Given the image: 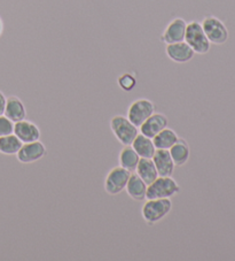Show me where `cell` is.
<instances>
[{
    "instance_id": "1",
    "label": "cell",
    "mask_w": 235,
    "mask_h": 261,
    "mask_svg": "<svg viewBox=\"0 0 235 261\" xmlns=\"http://www.w3.org/2000/svg\"><path fill=\"white\" fill-rule=\"evenodd\" d=\"M172 207V200L169 198L147 199L141 207V217L144 222L153 226L168 217Z\"/></svg>"
},
{
    "instance_id": "2",
    "label": "cell",
    "mask_w": 235,
    "mask_h": 261,
    "mask_svg": "<svg viewBox=\"0 0 235 261\" xmlns=\"http://www.w3.org/2000/svg\"><path fill=\"white\" fill-rule=\"evenodd\" d=\"M182 190L178 182L172 176H159L155 181L148 184L146 199L171 198L177 196Z\"/></svg>"
},
{
    "instance_id": "3",
    "label": "cell",
    "mask_w": 235,
    "mask_h": 261,
    "mask_svg": "<svg viewBox=\"0 0 235 261\" xmlns=\"http://www.w3.org/2000/svg\"><path fill=\"white\" fill-rule=\"evenodd\" d=\"M109 125L111 133L122 145H131L139 135V128L124 115L112 116Z\"/></svg>"
},
{
    "instance_id": "4",
    "label": "cell",
    "mask_w": 235,
    "mask_h": 261,
    "mask_svg": "<svg viewBox=\"0 0 235 261\" xmlns=\"http://www.w3.org/2000/svg\"><path fill=\"white\" fill-rule=\"evenodd\" d=\"M184 40L191 46L195 55H207L210 51L211 43L207 38L200 22L192 21L187 23Z\"/></svg>"
},
{
    "instance_id": "5",
    "label": "cell",
    "mask_w": 235,
    "mask_h": 261,
    "mask_svg": "<svg viewBox=\"0 0 235 261\" xmlns=\"http://www.w3.org/2000/svg\"><path fill=\"white\" fill-rule=\"evenodd\" d=\"M202 28L211 44L223 45L228 39V30L225 23L216 16H207L202 21Z\"/></svg>"
},
{
    "instance_id": "6",
    "label": "cell",
    "mask_w": 235,
    "mask_h": 261,
    "mask_svg": "<svg viewBox=\"0 0 235 261\" xmlns=\"http://www.w3.org/2000/svg\"><path fill=\"white\" fill-rule=\"evenodd\" d=\"M131 172L125 169L121 166H116V167L111 168L108 174L106 175L105 182H103V188L105 191L110 196H117L121 192L125 190L126 184L130 178Z\"/></svg>"
},
{
    "instance_id": "7",
    "label": "cell",
    "mask_w": 235,
    "mask_h": 261,
    "mask_svg": "<svg viewBox=\"0 0 235 261\" xmlns=\"http://www.w3.org/2000/svg\"><path fill=\"white\" fill-rule=\"evenodd\" d=\"M153 113H155V103L147 98H139L129 106L126 118L139 128Z\"/></svg>"
},
{
    "instance_id": "8",
    "label": "cell",
    "mask_w": 235,
    "mask_h": 261,
    "mask_svg": "<svg viewBox=\"0 0 235 261\" xmlns=\"http://www.w3.org/2000/svg\"><path fill=\"white\" fill-rule=\"evenodd\" d=\"M47 154V148L45 144L40 141L22 144L19 152L16 153V158L23 165L37 163Z\"/></svg>"
},
{
    "instance_id": "9",
    "label": "cell",
    "mask_w": 235,
    "mask_h": 261,
    "mask_svg": "<svg viewBox=\"0 0 235 261\" xmlns=\"http://www.w3.org/2000/svg\"><path fill=\"white\" fill-rule=\"evenodd\" d=\"M13 134L23 144L39 141L40 136H42L38 125L26 119L14 123V133Z\"/></svg>"
},
{
    "instance_id": "10",
    "label": "cell",
    "mask_w": 235,
    "mask_h": 261,
    "mask_svg": "<svg viewBox=\"0 0 235 261\" xmlns=\"http://www.w3.org/2000/svg\"><path fill=\"white\" fill-rule=\"evenodd\" d=\"M186 21L182 17H175L170 23L166 25L165 30L162 34L161 40L166 45L183 42L185 39V33H186Z\"/></svg>"
},
{
    "instance_id": "11",
    "label": "cell",
    "mask_w": 235,
    "mask_h": 261,
    "mask_svg": "<svg viewBox=\"0 0 235 261\" xmlns=\"http://www.w3.org/2000/svg\"><path fill=\"white\" fill-rule=\"evenodd\" d=\"M169 124V120L163 113H153L139 127V133L144 136L154 138L157 134L165 129Z\"/></svg>"
},
{
    "instance_id": "12",
    "label": "cell",
    "mask_w": 235,
    "mask_h": 261,
    "mask_svg": "<svg viewBox=\"0 0 235 261\" xmlns=\"http://www.w3.org/2000/svg\"><path fill=\"white\" fill-rule=\"evenodd\" d=\"M165 53L169 57V59L177 62V64H186L195 56L191 46L185 40L173 44H168L165 47Z\"/></svg>"
},
{
    "instance_id": "13",
    "label": "cell",
    "mask_w": 235,
    "mask_h": 261,
    "mask_svg": "<svg viewBox=\"0 0 235 261\" xmlns=\"http://www.w3.org/2000/svg\"><path fill=\"white\" fill-rule=\"evenodd\" d=\"M152 159L159 176H172L175 165L171 158L169 150H156Z\"/></svg>"
},
{
    "instance_id": "14",
    "label": "cell",
    "mask_w": 235,
    "mask_h": 261,
    "mask_svg": "<svg viewBox=\"0 0 235 261\" xmlns=\"http://www.w3.org/2000/svg\"><path fill=\"white\" fill-rule=\"evenodd\" d=\"M4 115L7 116L14 123L19 122L21 120H24L26 118V109L23 101L16 96L8 97Z\"/></svg>"
},
{
    "instance_id": "15",
    "label": "cell",
    "mask_w": 235,
    "mask_h": 261,
    "mask_svg": "<svg viewBox=\"0 0 235 261\" xmlns=\"http://www.w3.org/2000/svg\"><path fill=\"white\" fill-rule=\"evenodd\" d=\"M147 184L135 173H131L125 190L129 197L135 201H142L147 196Z\"/></svg>"
},
{
    "instance_id": "16",
    "label": "cell",
    "mask_w": 235,
    "mask_h": 261,
    "mask_svg": "<svg viewBox=\"0 0 235 261\" xmlns=\"http://www.w3.org/2000/svg\"><path fill=\"white\" fill-rule=\"evenodd\" d=\"M169 152L175 167H182V166L186 165L189 160V156H191V148H189L187 141L180 137L170 148Z\"/></svg>"
},
{
    "instance_id": "17",
    "label": "cell",
    "mask_w": 235,
    "mask_h": 261,
    "mask_svg": "<svg viewBox=\"0 0 235 261\" xmlns=\"http://www.w3.org/2000/svg\"><path fill=\"white\" fill-rule=\"evenodd\" d=\"M131 146L134 148V151L138 153L140 158L143 159H152L153 155L155 154L156 147L154 145L153 138L144 136V135L140 134L134 138V141L131 144Z\"/></svg>"
},
{
    "instance_id": "18",
    "label": "cell",
    "mask_w": 235,
    "mask_h": 261,
    "mask_svg": "<svg viewBox=\"0 0 235 261\" xmlns=\"http://www.w3.org/2000/svg\"><path fill=\"white\" fill-rule=\"evenodd\" d=\"M134 173L137 174L147 186L159 177V173H157L155 165L153 163V159L140 158L139 164L137 166V168H135Z\"/></svg>"
},
{
    "instance_id": "19",
    "label": "cell",
    "mask_w": 235,
    "mask_h": 261,
    "mask_svg": "<svg viewBox=\"0 0 235 261\" xmlns=\"http://www.w3.org/2000/svg\"><path fill=\"white\" fill-rule=\"evenodd\" d=\"M140 156L138 153L134 151V148L131 145H124L122 148L119 155V163L121 167L128 169L129 172L134 173L135 168L139 164Z\"/></svg>"
},
{
    "instance_id": "20",
    "label": "cell",
    "mask_w": 235,
    "mask_h": 261,
    "mask_svg": "<svg viewBox=\"0 0 235 261\" xmlns=\"http://www.w3.org/2000/svg\"><path fill=\"white\" fill-rule=\"evenodd\" d=\"M178 139V134L173 129L166 127L153 138V142L156 150H170Z\"/></svg>"
},
{
    "instance_id": "21",
    "label": "cell",
    "mask_w": 235,
    "mask_h": 261,
    "mask_svg": "<svg viewBox=\"0 0 235 261\" xmlns=\"http://www.w3.org/2000/svg\"><path fill=\"white\" fill-rule=\"evenodd\" d=\"M22 143L14 134L0 137V153L4 155H16L22 146Z\"/></svg>"
},
{
    "instance_id": "22",
    "label": "cell",
    "mask_w": 235,
    "mask_h": 261,
    "mask_svg": "<svg viewBox=\"0 0 235 261\" xmlns=\"http://www.w3.org/2000/svg\"><path fill=\"white\" fill-rule=\"evenodd\" d=\"M117 83H119L122 90L130 92L132 91L135 88V85H137V79H135V76L131 73H125L122 74L120 77L117 79Z\"/></svg>"
},
{
    "instance_id": "23",
    "label": "cell",
    "mask_w": 235,
    "mask_h": 261,
    "mask_svg": "<svg viewBox=\"0 0 235 261\" xmlns=\"http://www.w3.org/2000/svg\"><path fill=\"white\" fill-rule=\"evenodd\" d=\"M14 133V122L5 115H0V137Z\"/></svg>"
},
{
    "instance_id": "24",
    "label": "cell",
    "mask_w": 235,
    "mask_h": 261,
    "mask_svg": "<svg viewBox=\"0 0 235 261\" xmlns=\"http://www.w3.org/2000/svg\"><path fill=\"white\" fill-rule=\"evenodd\" d=\"M6 100H7V97L0 91V115H4V112H5Z\"/></svg>"
}]
</instances>
